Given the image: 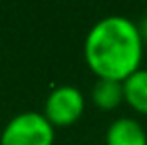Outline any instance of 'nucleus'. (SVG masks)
<instances>
[{"label": "nucleus", "mask_w": 147, "mask_h": 145, "mask_svg": "<svg viewBox=\"0 0 147 145\" xmlns=\"http://www.w3.org/2000/svg\"><path fill=\"white\" fill-rule=\"evenodd\" d=\"M143 44L145 40L133 20L111 14L90 28L84 42V58L96 78L125 82L139 70Z\"/></svg>", "instance_id": "f257e3e1"}, {"label": "nucleus", "mask_w": 147, "mask_h": 145, "mask_svg": "<svg viewBox=\"0 0 147 145\" xmlns=\"http://www.w3.org/2000/svg\"><path fill=\"white\" fill-rule=\"evenodd\" d=\"M56 127L40 111H22L0 133V145H54Z\"/></svg>", "instance_id": "f03ea898"}, {"label": "nucleus", "mask_w": 147, "mask_h": 145, "mask_svg": "<svg viewBox=\"0 0 147 145\" xmlns=\"http://www.w3.org/2000/svg\"><path fill=\"white\" fill-rule=\"evenodd\" d=\"M86 97L76 86H58L44 101V115L54 127H68L82 117Z\"/></svg>", "instance_id": "7ed1b4c3"}, {"label": "nucleus", "mask_w": 147, "mask_h": 145, "mask_svg": "<svg viewBox=\"0 0 147 145\" xmlns=\"http://www.w3.org/2000/svg\"><path fill=\"white\" fill-rule=\"evenodd\" d=\"M105 145H147V133L137 119L117 117L105 131Z\"/></svg>", "instance_id": "20e7f679"}, {"label": "nucleus", "mask_w": 147, "mask_h": 145, "mask_svg": "<svg viewBox=\"0 0 147 145\" xmlns=\"http://www.w3.org/2000/svg\"><path fill=\"white\" fill-rule=\"evenodd\" d=\"M92 101L94 105H98L103 111H111L115 109L121 101H125V94H123V82H115V80H101L98 78L96 84L92 86Z\"/></svg>", "instance_id": "39448f33"}, {"label": "nucleus", "mask_w": 147, "mask_h": 145, "mask_svg": "<svg viewBox=\"0 0 147 145\" xmlns=\"http://www.w3.org/2000/svg\"><path fill=\"white\" fill-rule=\"evenodd\" d=\"M123 94L131 109L147 115V70L139 68L135 74H131L123 82Z\"/></svg>", "instance_id": "423d86ee"}]
</instances>
